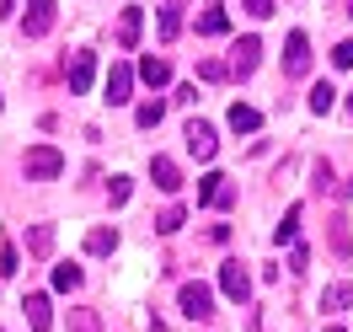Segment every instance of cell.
I'll list each match as a JSON object with an SVG mask.
<instances>
[{
  "mask_svg": "<svg viewBox=\"0 0 353 332\" xmlns=\"http://www.w3.org/2000/svg\"><path fill=\"white\" fill-rule=\"evenodd\" d=\"M176 306H182V316H193V322H209L214 316V295H209V284H182Z\"/></svg>",
  "mask_w": 353,
  "mask_h": 332,
  "instance_id": "cell-3",
  "label": "cell"
},
{
  "mask_svg": "<svg viewBox=\"0 0 353 332\" xmlns=\"http://www.w3.org/2000/svg\"><path fill=\"white\" fill-rule=\"evenodd\" d=\"M348 118H353V97H348Z\"/></svg>",
  "mask_w": 353,
  "mask_h": 332,
  "instance_id": "cell-36",
  "label": "cell"
},
{
  "mask_svg": "<svg viewBox=\"0 0 353 332\" xmlns=\"http://www.w3.org/2000/svg\"><path fill=\"white\" fill-rule=\"evenodd\" d=\"M139 32H145V11L129 6V11L118 17V48H139Z\"/></svg>",
  "mask_w": 353,
  "mask_h": 332,
  "instance_id": "cell-10",
  "label": "cell"
},
{
  "mask_svg": "<svg viewBox=\"0 0 353 332\" xmlns=\"http://www.w3.org/2000/svg\"><path fill=\"white\" fill-rule=\"evenodd\" d=\"M129 193H134V188H129V177H112V182H108V199H112V209H123V204H129Z\"/></svg>",
  "mask_w": 353,
  "mask_h": 332,
  "instance_id": "cell-29",
  "label": "cell"
},
{
  "mask_svg": "<svg viewBox=\"0 0 353 332\" xmlns=\"http://www.w3.org/2000/svg\"><path fill=\"white\" fill-rule=\"evenodd\" d=\"M343 306H353V284H332L321 295V311H343Z\"/></svg>",
  "mask_w": 353,
  "mask_h": 332,
  "instance_id": "cell-26",
  "label": "cell"
},
{
  "mask_svg": "<svg viewBox=\"0 0 353 332\" xmlns=\"http://www.w3.org/2000/svg\"><path fill=\"white\" fill-rule=\"evenodd\" d=\"M182 220H188V209H182V204H172V209H161V215H155V231H161V236H176V231H182Z\"/></svg>",
  "mask_w": 353,
  "mask_h": 332,
  "instance_id": "cell-22",
  "label": "cell"
},
{
  "mask_svg": "<svg viewBox=\"0 0 353 332\" xmlns=\"http://www.w3.org/2000/svg\"><path fill=\"white\" fill-rule=\"evenodd\" d=\"M284 75H289V81L310 75V38H305V32H289V43H284Z\"/></svg>",
  "mask_w": 353,
  "mask_h": 332,
  "instance_id": "cell-4",
  "label": "cell"
},
{
  "mask_svg": "<svg viewBox=\"0 0 353 332\" xmlns=\"http://www.w3.org/2000/svg\"><path fill=\"white\" fill-rule=\"evenodd\" d=\"M225 27H230V17L220 11V0H209V6H203V17H199V32H203V38H220Z\"/></svg>",
  "mask_w": 353,
  "mask_h": 332,
  "instance_id": "cell-15",
  "label": "cell"
},
{
  "mask_svg": "<svg viewBox=\"0 0 353 332\" xmlns=\"http://www.w3.org/2000/svg\"><path fill=\"white\" fill-rule=\"evenodd\" d=\"M246 11L252 17H273V0H246Z\"/></svg>",
  "mask_w": 353,
  "mask_h": 332,
  "instance_id": "cell-34",
  "label": "cell"
},
{
  "mask_svg": "<svg viewBox=\"0 0 353 332\" xmlns=\"http://www.w3.org/2000/svg\"><path fill=\"white\" fill-rule=\"evenodd\" d=\"M91 75H97V59H91L86 48H75L65 59V81H70V91L81 97V91H91Z\"/></svg>",
  "mask_w": 353,
  "mask_h": 332,
  "instance_id": "cell-6",
  "label": "cell"
},
{
  "mask_svg": "<svg viewBox=\"0 0 353 332\" xmlns=\"http://www.w3.org/2000/svg\"><path fill=\"white\" fill-rule=\"evenodd\" d=\"M348 17H353V0H348Z\"/></svg>",
  "mask_w": 353,
  "mask_h": 332,
  "instance_id": "cell-37",
  "label": "cell"
},
{
  "mask_svg": "<svg viewBox=\"0 0 353 332\" xmlns=\"http://www.w3.org/2000/svg\"><path fill=\"white\" fill-rule=\"evenodd\" d=\"M150 177H155V188H161V193H176V188H182V172H176L172 155H155V161H150Z\"/></svg>",
  "mask_w": 353,
  "mask_h": 332,
  "instance_id": "cell-11",
  "label": "cell"
},
{
  "mask_svg": "<svg viewBox=\"0 0 353 332\" xmlns=\"http://www.w3.org/2000/svg\"><path fill=\"white\" fill-rule=\"evenodd\" d=\"M327 332H343V327H327Z\"/></svg>",
  "mask_w": 353,
  "mask_h": 332,
  "instance_id": "cell-38",
  "label": "cell"
},
{
  "mask_svg": "<svg viewBox=\"0 0 353 332\" xmlns=\"http://www.w3.org/2000/svg\"><path fill=\"white\" fill-rule=\"evenodd\" d=\"M81 279H86V273H81L75 263H59V268H54V289H65V295H70V289H81Z\"/></svg>",
  "mask_w": 353,
  "mask_h": 332,
  "instance_id": "cell-25",
  "label": "cell"
},
{
  "mask_svg": "<svg viewBox=\"0 0 353 332\" xmlns=\"http://www.w3.org/2000/svg\"><path fill=\"white\" fill-rule=\"evenodd\" d=\"M305 263H310V252H305V246H294V252H289V273H305Z\"/></svg>",
  "mask_w": 353,
  "mask_h": 332,
  "instance_id": "cell-33",
  "label": "cell"
},
{
  "mask_svg": "<svg viewBox=\"0 0 353 332\" xmlns=\"http://www.w3.org/2000/svg\"><path fill=\"white\" fill-rule=\"evenodd\" d=\"M220 289L236 300V306H246V300H252V279H246V268L241 263H225L220 268Z\"/></svg>",
  "mask_w": 353,
  "mask_h": 332,
  "instance_id": "cell-9",
  "label": "cell"
},
{
  "mask_svg": "<svg viewBox=\"0 0 353 332\" xmlns=\"http://www.w3.org/2000/svg\"><path fill=\"white\" fill-rule=\"evenodd\" d=\"M70 332H102V322H97V311L75 306V311H70Z\"/></svg>",
  "mask_w": 353,
  "mask_h": 332,
  "instance_id": "cell-27",
  "label": "cell"
},
{
  "mask_svg": "<svg viewBox=\"0 0 353 332\" xmlns=\"http://www.w3.org/2000/svg\"><path fill=\"white\" fill-rule=\"evenodd\" d=\"M327 246H332V257H348V220L343 215L327 220Z\"/></svg>",
  "mask_w": 353,
  "mask_h": 332,
  "instance_id": "cell-17",
  "label": "cell"
},
{
  "mask_svg": "<svg viewBox=\"0 0 353 332\" xmlns=\"http://www.w3.org/2000/svg\"><path fill=\"white\" fill-rule=\"evenodd\" d=\"M332 65H337V70H353V38H348V43H337V54H332Z\"/></svg>",
  "mask_w": 353,
  "mask_h": 332,
  "instance_id": "cell-31",
  "label": "cell"
},
{
  "mask_svg": "<svg viewBox=\"0 0 353 332\" xmlns=\"http://www.w3.org/2000/svg\"><path fill=\"white\" fill-rule=\"evenodd\" d=\"M59 17V0H27V17H22V32L27 38H48V27Z\"/></svg>",
  "mask_w": 353,
  "mask_h": 332,
  "instance_id": "cell-2",
  "label": "cell"
},
{
  "mask_svg": "<svg viewBox=\"0 0 353 332\" xmlns=\"http://www.w3.org/2000/svg\"><path fill=\"white\" fill-rule=\"evenodd\" d=\"M22 311H27V327H32V332H48V327H54V316H48V295H27Z\"/></svg>",
  "mask_w": 353,
  "mask_h": 332,
  "instance_id": "cell-13",
  "label": "cell"
},
{
  "mask_svg": "<svg viewBox=\"0 0 353 332\" xmlns=\"http://www.w3.org/2000/svg\"><path fill=\"white\" fill-rule=\"evenodd\" d=\"M22 172H27V182H54L65 172V155L54 150V145H32L27 161H22Z\"/></svg>",
  "mask_w": 353,
  "mask_h": 332,
  "instance_id": "cell-1",
  "label": "cell"
},
{
  "mask_svg": "<svg viewBox=\"0 0 353 332\" xmlns=\"http://www.w3.org/2000/svg\"><path fill=\"white\" fill-rule=\"evenodd\" d=\"M129 91H134V70L129 65H112V75H108V102H112V108H123V102H129Z\"/></svg>",
  "mask_w": 353,
  "mask_h": 332,
  "instance_id": "cell-12",
  "label": "cell"
},
{
  "mask_svg": "<svg viewBox=\"0 0 353 332\" xmlns=\"http://www.w3.org/2000/svg\"><path fill=\"white\" fill-rule=\"evenodd\" d=\"M139 81H145V86H166V81H172V65L155 59V54H145V59H139Z\"/></svg>",
  "mask_w": 353,
  "mask_h": 332,
  "instance_id": "cell-14",
  "label": "cell"
},
{
  "mask_svg": "<svg viewBox=\"0 0 353 332\" xmlns=\"http://www.w3.org/2000/svg\"><path fill=\"white\" fill-rule=\"evenodd\" d=\"M112 246H118V231H108V225H97V231L86 236V252H91V257H108Z\"/></svg>",
  "mask_w": 353,
  "mask_h": 332,
  "instance_id": "cell-19",
  "label": "cell"
},
{
  "mask_svg": "<svg viewBox=\"0 0 353 332\" xmlns=\"http://www.w3.org/2000/svg\"><path fill=\"white\" fill-rule=\"evenodd\" d=\"M199 75H203V81H230V70H225L220 59H203V65H199Z\"/></svg>",
  "mask_w": 353,
  "mask_h": 332,
  "instance_id": "cell-30",
  "label": "cell"
},
{
  "mask_svg": "<svg viewBox=\"0 0 353 332\" xmlns=\"http://www.w3.org/2000/svg\"><path fill=\"white\" fill-rule=\"evenodd\" d=\"M199 204H209V209H230V204H236V188H230V177H220V172L199 177Z\"/></svg>",
  "mask_w": 353,
  "mask_h": 332,
  "instance_id": "cell-5",
  "label": "cell"
},
{
  "mask_svg": "<svg viewBox=\"0 0 353 332\" xmlns=\"http://www.w3.org/2000/svg\"><path fill=\"white\" fill-rule=\"evenodd\" d=\"M327 188H337V172H332V161H316L310 166V193H327Z\"/></svg>",
  "mask_w": 353,
  "mask_h": 332,
  "instance_id": "cell-24",
  "label": "cell"
},
{
  "mask_svg": "<svg viewBox=\"0 0 353 332\" xmlns=\"http://www.w3.org/2000/svg\"><path fill=\"white\" fill-rule=\"evenodd\" d=\"M230 129H236V134H257V129H263V113L246 108V102H236V108H230Z\"/></svg>",
  "mask_w": 353,
  "mask_h": 332,
  "instance_id": "cell-16",
  "label": "cell"
},
{
  "mask_svg": "<svg viewBox=\"0 0 353 332\" xmlns=\"http://www.w3.org/2000/svg\"><path fill=\"white\" fill-rule=\"evenodd\" d=\"M332 102H337V91H332V81H321V86H310V113H332Z\"/></svg>",
  "mask_w": 353,
  "mask_h": 332,
  "instance_id": "cell-28",
  "label": "cell"
},
{
  "mask_svg": "<svg viewBox=\"0 0 353 332\" xmlns=\"http://www.w3.org/2000/svg\"><path fill=\"white\" fill-rule=\"evenodd\" d=\"M22 257H17V246H0V273H17Z\"/></svg>",
  "mask_w": 353,
  "mask_h": 332,
  "instance_id": "cell-32",
  "label": "cell"
},
{
  "mask_svg": "<svg viewBox=\"0 0 353 332\" xmlns=\"http://www.w3.org/2000/svg\"><path fill=\"white\" fill-rule=\"evenodd\" d=\"M300 215H305L300 204H289V209H284V225L273 231V242H279V246H284V242H294V236H300Z\"/></svg>",
  "mask_w": 353,
  "mask_h": 332,
  "instance_id": "cell-20",
  "label": "cell"
},
{
  "mask_svg": "<svg viewBox=\"0 0 353 332\" xmlns=\"http://www.w3.org/2000/svg\"><path fill=\"white\" fill-rule=\"evenodd\" d=\"M182 139H188V150L199 155V161H214V150H220V139H214V129H209L203 118H193V124H188V134H182Z\"/></svg>",
  "mask_w": 353,
  "mask_h": 332,
  "instance_id": "cell-8",
  "label": "cell"
},
{
  "mask_svg": "<svg viewBox=\"0 0 353 332\" xmlns=\"http://www.w3.org/2000/svg\"><path fill=\"white\" fill-rule=\"evenodd\" d=\"M27 252H32V257H48V252H54V225H32V231H27Z\"/></svg>",
  "mask_w": 353,
  "mask_h": 332,
  "instance_id": "cell-18",
  "label": "cell"
},
{
  "mask_svg": "<svg viewBox=\"0 0 353 332\" xmlns=\"http://www.w3.org/2000/svg\"><path fill=\"white\" fill-rule=\"evenodd\" d=\"M176 32H182V0H166V11H161V38L172 43Z\"/></svg>",
  "mask_w": 353,
  "mask_h": 332,
  "instance_id": "cell-21",
  "label": "cell"
},
{
  "mask_svg": "<svg viewBox=\"0 0 353 332\" xmlns=\"http://www.w3.org/2000/svg\"><path fill=\"white\" fill-rule=\"evenodd\" d=\"M161 113H166V102L150 97V102H139V108H134V124H139V129H155V124H161Z\"/></svg>",
  "mask_w": 353,
  "mask_h": 332,
  "instance_id": "cell-23",
  "label": "cell"
},
{
  "mask_svg": "<svg viewBox=\"0 0 353 332\" xmlns=\"http://www.w3.org/2000/svg\"><path fill=\"white\" fill-rule=\"evenodd\" d=\"M11 11H17V0H0V22H6V17H11Z\"/></svg>",
  "mask_w": 353,
  "mask_h": 332,
  "instance_id": "cell-35",
  "label": "cell"
},
{
  "mask_svg": "<svg viewBox=\"0 0 353 332\" xmlns=\"http://www.w3.org/2000/svg\"><path fill=\"white\" fill-rule=\"evenodd\" d=\"M257 59H263V43H257V38H241V43L230 48V75H236V81H246V75H252V70H257Z\"/></svg>",
  "mask_w": 353,
  "mask_h": 332,
  "instance_id": "cell-7",
  "label": "cell"
}]
</instances>
